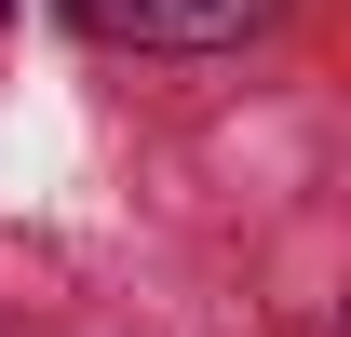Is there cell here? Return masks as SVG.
Wrapping results in <instances>:
<instances>
[{
	"label": "cell",
	"instance_id": "1",
	"mask_svg": "<svg viewBox=\"0 0 351 337\" xmlns=\"http://www.w3.org/2000/svg\"><path fill=\"white\" fill-rule=\"evenodd\" d=\"M95 41H135V54H217L243 27H270V0H68Z\"/></svg>",
	"mask_w": 351,
	"mask_h": 337
}]
</instances>
